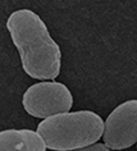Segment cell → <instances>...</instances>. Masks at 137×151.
Wrapping results in <instances>:
<instances>
[{
  "mask_svg": "<svg viewBox=\"0 0 137 151\" xmlns=\"http://www.w3.org/2000/svg\"><path fill=\"white\" fill-rule=\"evenodd\" d=\"M6 28L26 73L36 80H55L60 73L62 52L44 21L32 10L19 9L9 16Z\"/></svg>",
  "mask_w": 137,
  "mask_h": 151,
  "instance_id": "cell-1",
  "label": "cell"
},
{
  "mask_svg": "<svg viewBox=\"0 0 137 151\" xmlns=\"http://www.w3.org/2000/svg\"><path fill=\"white\" fill-rule=\"evenodd\" d=\"M45 146L54 151H73L94 145L104 133L101 116L91 110L49 116L37 126Z\"/></svg>",
  "mask_w": 137,
  "mask_h": 151,
  "instance_id": "cell-2",
  "label": "cell"
},
{
  "mask_svg": "<svg viewBox=\"0 0 137 151\" xmlns=\"http://www.w3.org/2000/svg\"><path fill=\"white\" fill-rule=\"evenodd\" d=\"M22 104L30 115L49 118L71 110L73 97L66 85L59 82H40L26 90Z\"/></svg>",
  "mask_w": 137,
  "mask_h": 151,
  "instance_id": "cell-3",
  "label": "cell"
},
{
  "mask_svg": "<svg viewBox=\"0 0 137 151\" xmlns=\"http://www.w3.org/2000/svg\"><path fill=\"white\" fill-rule=\"evenodd\" d=\"M104 142L110 150H123L137 142V100L118 105L104 124Z\"/></svg>",
  "mask_w": 137,
  "mask_h": 151,
  "instance_id": "cell-4",
  "label": "cell"
},
{
  "mask_svg": "<svg viewBox=\"0 0 137 151\" xmlns=\"http://www.w3.org/2000/svg\"><path fill=\"white\" fill-rule=\"evenodd\" d=\"M45 143L31 129H5L0 132V151H45Z\"/></svg>",
  "mask_w": 137,
  "mask_h": 151,
  "instance_id": "cell-5",
  "label": "cell"
},
{
  "mask_svg": "<svg viewBox=\"0 0 137 151\" xmlns=\"http://www.w3.org/2000/svg\"><path fill=\"white\" fill-rule=\"evenodd\" d=\"M73 151H110V149H108V147L105 145H102V143H94V145H91V146L78 149V150H73Z\"/></svg>",
  "mask_w": 137,
  "mask_h": 151,
  "instance_id": "cell-6",
  "label": "cell"
},
{
  "mask_svg": "<svg viewBox=\"0 0 137 151\" xmlns=\"http://www.w3.org/2000/svg\"><path fill=\"white\" fill-rule=\"evenodd\" d=\"M136 143H137V142H136Z\"/></svg>",
  "mask_w": 137,
  "mask_h": 151,
  "instance_id": "cell-7",
  "label": "cell"
}]
</instances>
